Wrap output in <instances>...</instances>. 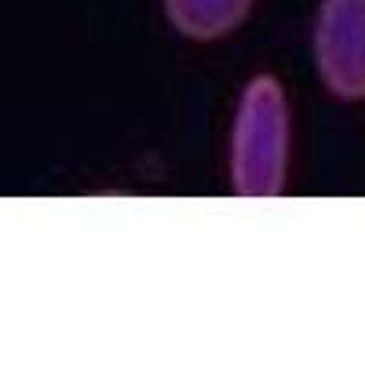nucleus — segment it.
Instances as JSON below:
<instances>
[{
	"instance_id": "1",
	"label": "nucleus",
	"mask_w": 365,
	"mask_h": 365,
	"mask_svg": "<svg viewBox=\"0 0 365 365\" xmlns=\"http://www.w3.org/2000/svg\"><path fill=\"white\" fill-rule=\"evenodd\" d=\"M289 179V99L274 73H256L237 99L230 187L241 197H278Z\"/></svg>"
},
{
	"instance_id": "2",
	"label": "nucleus",
	"mask_w": 365,
	"mask_h": 365,
	"mask_svg": "<svg viewBox=\"0 0 365 365\" xmlns=\"http://www.w3.org/2000/svg\"><path fill=\"white\" fill-rule=\"evenodd\" d=\"M314 66L344 103H365V0H322L314 15Z\"/></svg>"
},
{
	"instance_id": "3",
	"label": "nucleus",
	"mask_w": 365,
	"mask_h": 365,
	"mask_svg": "<svg viewBox=\"0 0 365 365\" xmlns=\"http://www.w3.org/2000/svg\"><path fill=\"white\" fill-rule=\"evenodd\" d=\"M256 0H161L165 19L179 37L212 44L230 37L249 19Z\"/></svg>"
}]
</instances>
